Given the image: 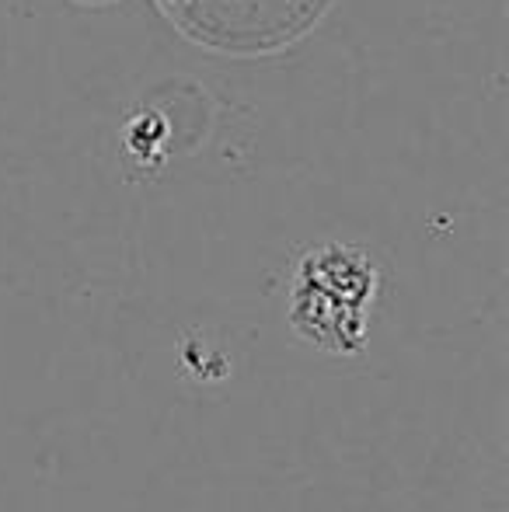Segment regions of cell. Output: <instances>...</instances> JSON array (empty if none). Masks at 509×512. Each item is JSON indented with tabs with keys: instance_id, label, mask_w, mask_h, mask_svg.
<instances>
[{
	"instance_id": "cell-2",
	"label": "cell",
	"mask_w": 509,
	"mask_h": 512,
	"mask_svg": "<svg viewBox=\"0 0 509 512\" xmlns=\"http://www.w3.org/2000/svg\"><path fill=\"white\" fill-rule=\"evenodd\" d=\"M157 7L199 46L262 56L311 32L332 0H157Z\"/></svg>"
},
{
	"instance_id": "cell-1",
	"label": "cell",
	"mask_w": 509,
	"mask_h": 512,
	"mask_svg": "<svg viewBox=\"0 0 509 512\" xmlns=\"http://www.w3.org/2000/svg\"><path fill=\"white\" fill-rule=\"evenodd\" d=\"M377 290V269L360 248L325 244L304 255L293 276L290 321L304 338L328 352H356L367 331V307Z\"/></svg>"
}]
</instances>
